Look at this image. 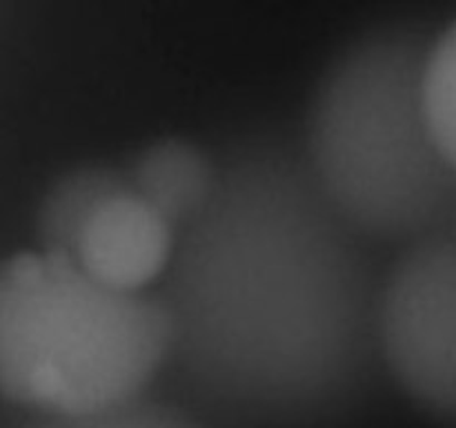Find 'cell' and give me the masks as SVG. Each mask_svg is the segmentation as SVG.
<instances>
[{
  "instance_id": "1",
  "label": "cell",
  "mask_w": 456,
  "mask_h": 428,
  "mask_svg": "<svg viewBox=\"0 0 456 428\" xmlns=\"http://www.w3.org/2000/svg\"><path fill=\"white\" fill-rule=\"evenodd\" d=\"M372 250L321 190L301 141L258 132L232 143L156 290L167 366L240 426H343L386 382Z\"/></svg>"
},
{
  "instance_id": "2",
  "label": "cell",
  "mask_w": 456,
  "mask_h": 428,
  "mask_svg": "<svg viewBox=\"0 0 456 428\" xmlns=\"http://www.w3.org/2000/svg\"><path fill=\"white\" fill-rule=\"evenodd\" d=\"M432 34L423 22H390L352 40L321 78L301 138L321 190L374 248L454 232L456 160L419 103Z\"/></svg>"
},
{
  "instance_id": "3",
  "label": "cell",
  "mask_w": 456,
  "mask_h": 428,
  "mask_svg": "<svg viewBox=\"0 0 456 428\" xmlns=\"http://www.w3.org/2000/svg\"><path fill=\"white\" fill-rule=\"evenodd\" d=\"M169 359L159 292H116L45 250L0 261V397L78 417L141 397Z\"/></svg>"
},
{
  "instance_id": "4",
  "label": "cell",
  "mask_w": 456,
  "mask_h": 428,
  "mask_svg": "<svg viewBox=\"0 0 456 428\" xmlns=\"http://www.w3.org/2000/svg\"><path fill=\"white\" fill-rule=\"evenodd\" d=\"M383 373L414 406L456 417V239L430 236L399 250L377 299Z\"/></svg>"
},
{
  "instance_id": "5",
  "label": "cell",
  "mask_w": 456,
  "mask_h": 428,
  "mask_svg": "<svg viewBox=\"0 0 456 428\" xmlns=\"http://www.w3.org/2000/svg\"><path fill=\"white\" fill-rule=\"evenodd\" d=\"M176 239L178 232L125 183L85 221L67 259L116 292H156L172 263Z\"/></svg>"
},
{
  "instance_id": "6",
  "label": "cell",
  "mask_w": 456,
  "mask_h": 428,
  "mask_svg": "<svg viewBox=\"0 0 456 428\" xmlns=\"http://www.w3.org/2000/svg\"><path fill=\"white\" fill-rule=\"evenodd\" d=\"M129 190L176 232L208 205L216 183V156L183 138H163L142 147L125 168Z\"/></svg>"
},
{
  "instance_id": "7",
  "label": "cell",
  "mask_w": 456,
  "mask_h": 428,
  "mask_svg": "<svg viewBox=\"0 0 456 428\" xmlns=\"http://www.w3.org/2000/svg\"><path fill=\"white\" fill-rule=\"evenodd\" d=\"M125 183V169L98 163L80 165L56 178L45 192L36 217L38 250L69 257L85 221Z\"/></svg>"
},
{
  "instance_id": "8",
  "label": "cell",
  "mask_w": 456,
  "mask_h": 428,
  "mask_svg": "<svg viewBox=\"0 0 456 428\" xmlns=\"http://www.w3.org/2000/svg\"><path fill=\"white\" fill-rule=\"evenodd\" d=\"M419 103L432 138L456 160V22L436 27L419 76Z\"/></svg>"
},
{
  "instance_id": "9",
  "label": "cell",
  "mask_w": 456,
  "mask_h": 428,
  "mask_svg": "<svg viewBox=\"0 0 456 428\" xmlns=\"http://www.w3.org/2000/svg\"><path fill=\"white\" fill-rule=\"evenodd\" d=\"M20 428H208L187 406L154 392L78 417H29Z\"/></svg>"
}]
</instances>
